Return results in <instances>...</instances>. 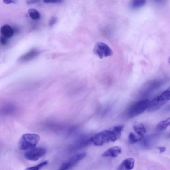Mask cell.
I'll use <instances>...</instances> for the list:
<instances>
[{"label":"cell","mask_w":170,"mask_h":170,"mask_svg":"<svg viewBox=\"0 0 170 170\" xmlns=\"http://www.w3.org/2000/svg\"><path fill=\"white\" fill-rule=\"evenodd\" d=\"M122 152L121 147L119 146H115L108 149L102 153V156L104 157H116L121 153Z\"/></svg>","instance_id":"9"},{"label":"cell","mask_w":170,"mask_h":170,"mask_svg":"<svg viewBox=\"0 0 170 170\" xmlns=\"http://www.w3.org/2000/svg\"><path fill=\"white\" fill-rule=\"evenodd\" d=\"M157 149L159 150L160 153H163L166 152L167 150L166 148L165 147H159Z\"/></svg>","instance_id":"23"},{"label":"cell","mask_w":170,"mask_h":170,"mask_svg":"<svg viewBox=\"0 0 170 170\" xmlns=\"http://www.w3.org/2000/svg\"><path fill=\"white\" fill-rule=\"evenodd\" d=\"M143 139L136 136L132 133L130 134L128 137L129 142L130 144H133L137 142L138 141L142 140Z\"/></svg>","instance_id":"16"},{"label":"cell","mask_w":170,"mask_h":170,"mask_svg":"<svg viewBox=\"0 0 170 170\" xmlns=\"http://www.w3.org/2000/svg\"><path fill=\"white\" fill-rule=\"evenodd\" d=\"M40 140L38 134H26L21 137L18 143V148L22 150H28L36 147Z\"/></svg>","instance_id":"2"},{"label":"cell","mask_w":170,"mask_h":170,"mask_svg":"<svg viewBox=\"0 0 170 170\" xmlns=\"http://www.w3.org/2000/svg\"><path fill=\"white\" fill-rule=\"evenodd\" d=\"M147 0H131L130 5L133 8H138L144 6Z\"/></svg>","instance_id":"13"},{"label":"cell","mask_w":170,"mask_h":170,"mask_svg":"<svg viewBox=\"0 0 170 170\" xmlns=\"http://www.w3.org/2000/svg\"><path fill=\"white\" fill-rule=\"evenodd\" d=\"M170 96V89H168L150 101L148 108V111L153 112L160 109L169 100Z\"/></svg>","instance_id":"3"},{"label":"cell","mask_w":170,"mask_h":170,"mask_svg":"<svg viewBox=\"0 0 170 170\" xmlns=\"http://www.w3.org/2000/svg\"><path fill=\"white\" fill-rule=\"evenodd\" d=\"M4 3L6 4H15L17 3V0H3Z\"/></svg>","instance_id":"21"},{"label":"cell","mask_w":170,"mask_h":170,"mask_svg":"<svg viewBox=\"0 0 170 170\" xmlns=\"http://www.w3.org/2000/svg\"><path fill=\"white\" fill-rule=\"evenodd\" d=\"M30 17L34 20H38L41 18L40 14L37 10L33 9H30L28 10Z\"/></svg>","instance_id":"15"},{"label":"cell","mask_w":170,"mask_h":170,"mask_svg":"<svg viewBox=\"0 0 170 170\" xmlns=\"http://www.w3.org/2000/svg\"><path fill=\"white\" fill-rule=\"evenodd\" d=\"M7 38L2 35L0 36V44L2 45H4L8 43V40Z\"/></svg>","instance_id":"19"},{"label":"cell","mask_w":170,"mask_h":170,"mask_svg":"<svg viewBox=\"0 0 170 170\" xmlns=\"http://www.w3.org/2000/svg\"><path fill=\"white\" fill-rule=\"evenodd\" d=\"M133 129L138 136L142 139L144 138L146 133V129L142 123H139L134 125Z\"/></svg>","instance_id":"12"},{"label":"cell","mask_w":170,"mask_h":170,"mask_svg":"<svg viewBox=\"0 0 170 170\" xmlns=\"http://www.w3.org/2000/svg\"><path fill=\"white\" fill-rule=\"evenodd\" d=\"M87 153L84 152L72 156L67 161L63 163L60 167L59 170H65L69 169L74 166L78 162L86 157Z\"/></svg>","instance_id":"7"},{"label":"cell","mask_w":170,"mask_h":170,"mask_svg":"<svg viewBox=\"0 0 170 170\" xmlns=\"http://www.w3.org/2000/svg\"><path fill=\"white\" fill-rule=\"evenodd\" d=\"M40 53V52L37 49H31L27 53L21 56L19 60L21 62H28L37 57L39 55Z\"/></svg>","instance_id":"8"},{"label":"cell","mask_w":170,"mask_h":170,"mask_svg":"<svg viewBox=\"0 0 170 170\" xmlns=\"http://www.w3.org/2000/svg\"><path fill=\"white\" fill-rule=\"evenodd\" d=\"M123 129V126H116L112 130H105L96 134L92 137L90 139V141L94 145L97 146L115 142L120 138Z\"/></svg>","instance_id":"1"},{"label":"cell","mask_w":170,"mask_h":170,"mask_svg":"<svg viewBox=\"0 0 170 170\" xmlns=\"http://www.w3.org/2000/svg\"><path fill=\"white\" fill-rule=\"evenodd\" d=\"M62 0H43V1L46 3H57L62 2Z\"/></svg>","instance_id":"20"},{"label":"cell","mask_w":170,"mask_h":170,"mask_svg":"<svg viewBox=\"0 0 170 170\" xmlns=\"http://www.w3.org/2000/svg\"><path fill=\"white\" fill-rule=\"evenodd\" d=\"M0 32L3 36L6 38H10L13 36L14 30L10 26L8 25H5L1 28Z\"/></svg>","instance_id":"11"},{"label":"cell","mask_w":170,"mask_h":170,"mask_svg":"<svg viewBox=\"0 0 170 170\" xmlns=\"http://www.w3.org/2000/svg\"><path fill=\"white\" fill-rule=\"evenodd\" d=\"M95 55L100 59L108 57L113 55V52L107 44L101 42H97L93 49Z\"/></svg>","instance_id":"5"},{"label":"cell","mask_w":170,"mask_h":170,"mask_svg":"<svg viewBox=\"0 0 170 170\" xmlns=\"http://www.w3.org/2000/svg\"><path fill=\"white\" fill-rule=\"evenodd\" d=\"M135 163V160L133 158H128L122 162L118 167L117 169L130 170L133 168Z\"/></svg>","instance_id":"10"},{"label":"cell","mask_w":170,"mask_h":170,"mask_svg":"<svg viewBox=\"0 0 170 170\" xmlns=\"http://www.w3.org/2000/svg\"><path fill=\"white\" fill-rule=\"evenodd\" d=\"M48 163V161H45L37 165V166L28 167L26 169L28 170H38L41 169L42 167L46 166Z\"/></svg>","instance_id":"17"},{"label":"cell","mask_w":170,"mask_h":170,"mask_svg":"<svg viewBox=\"0 0 170 170\" xmlns=\"http://www.w3.org/2000/svg\"><path fill=\"white\" fill-rule=\"evenodd\" d=\"M46 149L42 147L34 148L28 150L24 153L26 159L35 161L43 156L46 153Z\"/></svg>","instance_id":"6"},{"label":"cell","mask_w":170,"mask_h":170,"mask_svg":"<svg viewBox=\"0 0 170 170\" xmlns=\"http://www.w3.org/2000/svg\"><path fill=\"white\" fill-rule=\"evenodd\" d=\"M170 118H169L166 120L159 123L157 125V129L159 131H164L170 125Z\"/></svg>","instance_id":"14"},{"label":"cell","mask_w":170,"mask_h":170,"mask_svg":"<svg viewBox=\"0 0 170 170\" xmlns=\"http://www.w3.org/2000/svg\"><path fill=\"white\" fill-rule=\"evenodd\" d=\"M150 101L148 99H145L136 103L129 109L128 116L129 118L137 116L148 109Z\"/></svg>","instance_id":"4"},{"label":"cell","mask_w":170,"mask_h":170,"mask_svg":"<svg viewBox=\"0 0 170 170\" xmlns=\"http://www.w3.org/2000/svg\"><path fill=\"white\" fill-rule=\"evenodd\" d=\"M57 18L55 16L52 17L49 21V26H52L57 22Z\"/></svg>","instance_id":"18"},{"label":"cell","mask_w":170,"mask_h":170,"mask_svg":"<svg viewBox=\"0 0 170 170\" xmlns=\"http://www.w3.org/2000/svg\"><path fill=\"white\" fill-rule=\"evenodd\" d=\"M40 0H27V3L28 5H31L39 3Z\"/></svg>","instance_id":"22"}]
</instances>
